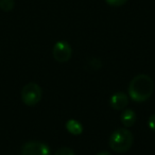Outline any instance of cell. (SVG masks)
<instances>
[{
	"instance_id": "cell-8",
	"label": "cell",
	"mask_w": 155,
	"mask_h": 155,
	"mask_svg": "<svg viewBox=\"0 0 155 155\" xmlns=\"http://www.w3.org/2000/svg\"><path fill=\"white\" fill-rule=\"evenodd\" d=\"M65 127H66V130L69 132V133L72 134V135H74V136L80 135V134H82V132H83L82 124H81L78 120H75V119H70V120H68L66 122V125H65Z\"/></svg>"
},
{
	"instance_id": "cell-9",
	"label": "cell",
	"mask_w": 155,
	"mask_h": 155,
	"mask_svg": "<svg viewBox=\"0 0 155 155\" xmlns=\"http://www.w3.org/2000/svg\"><path fill=\"white\" fill-rule=\"evenodd\" d=\"M15 2L14 0H0V9L5 12H10L14 9Z\"/></svg>"
},
{
	"instance_id": "cell-1",
	"label": "cell",
	"mask_w": 155,
	"mask_h": 155,
	"mask_svg": "<svg viewBox=\"0 0 155 155\" xmlns=\"http://www.w3.org/2000/svg\"><path fill=\"white\" fill-rule=\"evenodd\" d=\"M154 91V82L149 75L138 74L129 85V97L135 102H144L150 99Z\"/></svg>"
},
{
	"instance_id": "cell-4",
	"label": "cell",
	"mask_w": 155,
	"mask_h": 155,
	"mask_svg": "<svg viewBox=\"0 0 155 155\" xmlns=\"http://www.w3.org/2000/svg\"><path fill=\"white\" fill-rule=\"evenodd\" d=\"M21 155H52L49 146L41 141H29L24 144Z\"/></svg>"
},
{
	"instance_id": "cell-12",
	"label": "cell",
	"mask_w": 155,
	"mask_h": 155,
	"mask_svg": "<svg viewBox=\"0 0 155 155\" xmlns=\"http://www.w3.org/2000/svg\"><path fill=\"white\" fill-rule=\"evenodd\" d=\"M148 127L152 132H155V114H152L148 119Z\"/></svg>"
},
{
	"instance_id": "cell-5",
	"label": "cell",
	"mask_w": 155,
	"mask_h": 155,
	"mask_svg": "<svg viewBox=\"0 0 155 155\" xmlns=\"http://www.w3.org/2000/svg\"><path fill=\"white\" fill-rule=\"evenodd\" d=\"M52 54H53V58L56 62L66 63L71 58L72 49H71V46L67 41H60L53 46Z\"/></svg>"
},
{
	"instance_id": "cell-6",
	"label": "cell",
	"mask_w": 155,
	"mask_h": 155,
	"mask_svg": "<svg viewBox=\"0 0 155 155\" xmlns=\"http://www.w3.org/2000/svg\"><path fill=\"white\" fill-rule=\"evenodd\" d=\"M110 105L116 110H122L129 105V96L122 91L115 93L110 99Z\"/></svg>"
},
{
	"instance_id": "cell-7",
	"label": "cell",
	"mask_w": 155,
	"mask_h": 155,
	"mask_svg": "<svg viewBox=\"0 0 155 155\" xmlns=\"http://www.w3.org/2000/svg\"><path fill=\"white\" fill-rule=\"evenodd\" d=\"M120 119H121V122L122 124L124 125L125 127H130L132 125H134V123L136 122V119H137V116H136V113L134 112L133 110H124L122 112L120 116Z\"/></svg>"
},
{
	"instance_id": "cell-13",
	"label": "cell",
	"mask_w": 155,
	"mask_h": 155,
	"mask_svg": "<svg viewBox=\"0 0 155 155\" xmlns=\"http://www.w3.org/2000/svg\"><path fill=\"white\" fill-rule=\"evenodd\" d=\"M97 155H112V153L108 152V151H101V152H99Z\"/></svg>"
},
{
	"instance_id": "cell-2",
	"label": "cell",
	"mask_w": 155,
	"mask_h": 155,
	"mask_svg": "<svg viewBox=\"0 0 155 155\" xmlns=\"http://www.w3.org/2000/svg\"><path fill=\"white\" fill-rule=\"evenodd\" d=\"M134 136L127 129H118L112 133L108 140L110 148L117 153H124L131 149Z\"/></svg>"
},
{
	"instance_id": "cell-10",
	"label": "cell",
	"mask_w": 155,
	"mask_h": 155,
	"mask_svg": "<svg viewBox=\"0 0 155 155\" xmlns=\"http://www.w3.org/2000/svg\"><path fill=\"white\" fill-rule=\"evenodd\" d=\"M54 155H75V154L72 149L68 148V147H62V148H58L55 151Z\"/></svg>"
},
{
	"instance_id": "cell-11",
	"label": "cell",
	"mask_w": 155,
	"mask_h": 155,
	"mask_svg": "<svg viewBox=\"0 0 155 155\" xmlns=\"http://www.w3.org/2000/svg\"><path fill=\"white\" fill-rule=\"evenodd\" d=\"M129 0H105V2L110 7H121L125 5Z\"/></svg>"
},
{
	"instance_id": "cell-3",
	"label": "cell",
	"mask_w": 155,
	"mask_h": 155,
	"mask_svg": "<svg viewBox=\"0 0 155 155\" xmlns=\"http://www.w3.org/2000/svg\"><path fill=\"white\" fill-rule=\"evenodd\" d=\"M43 91L36 83H28L21 91V100L27 106H34L41 100Z\"/></svg>"
}]
</instances>
